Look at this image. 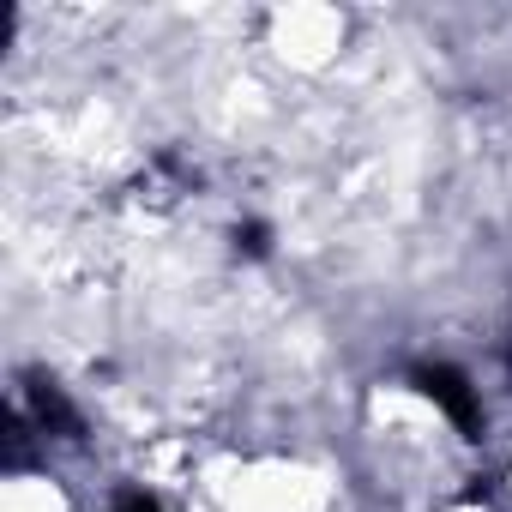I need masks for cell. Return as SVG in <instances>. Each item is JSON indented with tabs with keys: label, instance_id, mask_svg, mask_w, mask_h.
I'll return each mask as SVG.
<instances>
[{
	"label": "cell",
	"instance_id": "obj_2",
	"mask_svg": "<svg viewBox=\"0 0 512 512\" xmlns=\"http://www.w3.org/2000/svg\"><path fill=\"white\" fill-rule=\"evenodd\" d=\"M115 512H163V506H157L145 488H121V494H115Z\"/></svg>",
	"mask_w": 512,
	"mask_h": 512
},
{
	"label": "cell",
	"instance_id": "obj_1",
	"mask_svg": "<svg viewBox=\"0 0 512 512\" xmlns=\"http://www.w3.org/2000/svg\"><path fill=\"white\" fill-rule=\"evenodd\" d=\"M416 386L464 428V434H476V392H470V380L458 374V368H446V362H434V368H416Z\"/></svg>",
	"mask_w": 512,
	"mask_h": 512
}]
</instances>
